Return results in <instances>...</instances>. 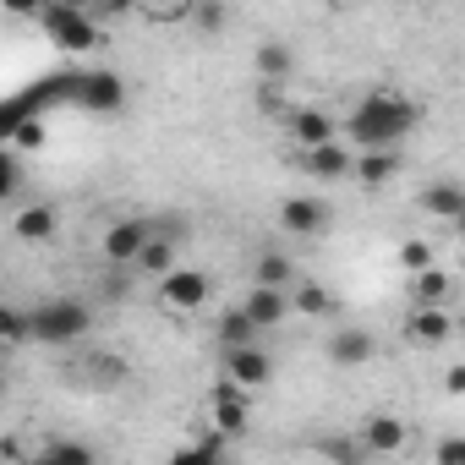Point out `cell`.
I'll return each instance as SVG.
<instances>
[{
    "mask_svg": "<svg viewBox=\"0 0 465 465\" xmlns=\"http://www.w3.org/2000/svg\"><path fill=\"white\" fill-rule=\"evenodd\" d=\"M148 242H153V230H148V219H115L110 230H104V263H115V269H137V258L148 252Z\"/></svg>",
    "mask_w": 465,
    "mask_h": 465,
    "instance_id": "277c9868",
    "label": "cell"
},
{
    "mask_svg": "<svg viewBox=\"0 0 465 465\" xmlns=\"http://www.w3.org/2000/svg\"><path fill=\"white\" fill-rule=\"evenodd\" d=\"M443 394H465V361H454V367L443 372Z\"/></svg>",
    "mask_w": 465,
    "mask_h": 465,
    "instance_id": "d6a6232c",
    "label": "cell"
},
{
    "mask_svg": "<svg viewBox=\"0 0 465 465\" xmlns=\"http://www.w3.org/2000/svg\"><path fill=\"white\" fill-rule=\"evenodd\" d=\"M296 312H307V318H323V312H334V296H329L323 285H312V280H307V285L296 291Z\"/></svg>",
    "mask_w": 465,
    "mask_h": 465,
    "instance_id": "f1b7e54d",
    "label": "cell"
},
{
    "mask_svg": "<svg viewBox=\"0 0 465 465\" xmlns=\"http://www.w3.org/2000/svg\"><path fill=\"white\" fill-rule=\"evenodd\" d=\"M296 302L285 296V291H269V285H252L247 291V302H242V312L258 323V329H274V323H285V312H291Z\"/></svg>",
    "mask_w": 465,
    "mask_h": 465,
    "instance_id": "4fadbf2b",
    "label": "cell"
},
{
    "mask_svg": "<svg viewBox=\"0 0 465 465\" xmlns=\"http://www.w3.org/2000/svg\"><path fill=\"white\" fill-rule=\"evenodd\" d=\"M258 77L274 88L280 77H291V50L280 45V39H269V45H258Z\"/></svg>",
    "mask_w": 465,
    "mask_h": 465,
    "instance_id": "603a6c76",
    "label": "cell"
},
{
    "mask_svg": "<svg viewBox=\"0 0 465 465\" xmlns=\"http://www.w3.org/2000/svg\"><path fill=\"white\" fill-rule=\"evenodd\" d=\"M66 88L77 94V104H88V110H104V115L126 104V83H121L115 72H83V77H72Z\"/></svg>",
    "mask_w": 465,
    "mask_h": 465,
    "instance_id": "5b68a950",
    "label": "cell"
},
{
    "mask_svg": "<svg viewBox=\"0 0 465 465\" xmlns=\"http://www.w3.org/2000/svg\"><path fill=\"white\" fill-rule=\"evenodd\" d=\"M88 329H94V307L77 296H50L45 307H34V340L45 345H77L88 340Z\"/></svg>",
    "mask_w": 465,
    "mask_h": 465,
    "instance_id": "7a4b0ae2",
    "label": "cell"
},
{
    "mask_svg": "<svg viewBox=\"0 0 465 465\" xmlns=\"http://www.w3.org/2000/svg\"><path fill=\"white\" fill-rule=\"evenodd\" d=\"M208 416H213V432H224V438H236L242 427H247V389H236V383H213L208 389Z\"/></svg>",
    "mask_w": 465,
    "mask_h": 465,
    "instance_id": "8992f818",
    "label": "cell"
},
{
    "mask_svg": "<svg viewBox=\"0 0 465 465\" xmlns=\"http://www.w3.org/2000/svg\"><path fill=\"white\" fill-rule=\"evenodd\" d=\"M405 438H411V432H405V421H400V416H372V421L361 427V443L372 449V460H378V454H400V449H405Z\"/></svg>",
    "mask_w": 465,
    "mask_h": 465,
    "instance_id": "2e32d148",
    "label": "cell"
},
{
    "mask_svg": "<svg viewBox=\"0 0 465 465\" xmlns=\"http://www.w3.org/2000/svg\"><path fill=\"white\" fill-rule=\"evenodd\" d=\"M39 465H94V449L88 443H72V438H50L39 449Z\"/></svg>",
    "mask_w": 465,
    "mask_h": 465,
    "instance_id": "7402d4cb",
    "label": "cell"
},
{
    "mask_svg": "<svg viewBox=\"0 0 465 465\" xmlns=\"http://www.w3.org/2000/svg\"><path fill=\"white\" fill-rule=\"evenodd\" d=\"M291 137H296V148H302V153H312V148L340 143V126H334L323 110H296V115H291Z\"/></svg>",
    "mask_w": 465,
    "mask_h": 465,
    "instance_id": "8fae6325",
    "label": "cell"
},
{
    "mask_svg": "<svg viewBox=\"0 0 465 465\" xmlns=\"http://www.w3.org/2000/svg\"><path fill=\"white\" fill-rule=\"evenodd\" d=\"M219 449H224V432H203V443H192V449H175L164 465H219Z\"/></svg>",
    "mask_w": 465,
    "mask_h": 465,
    "instance_id": "cb8c5ba5",
    "label": "cell"
},
{
    "mask_svg": "<svg viewBox=\"0 0 465 465\" xmlns=\"http://www.w3.org/2000/svg\"><path fill=\"white\" fill-rule=\"evenodd\" d=\"M23 192V164H17V148H0V197H17Z\"/></svg>",
    "mask_w": 465,
    "mask_h": 465,
    "instance_id": "f546056e",
    "label": "cell"
},
{
    "mask_svg": "<svg viewBox=\"0 0 465 465\" xmlns=\"http://www.w3.org/2000/svg\"><path fill=\"white\" fill-rule=\"evenodd\" d=\"M394 263H400V269H405L411 280H416V274H427V269H438V263H432V247H427V242H405V247L394 252Z\"/></svg>",
    "mask_w": 465,
    "mask_h": 465,
    "instance_id": "83f0119b",
    "label": "cell"
},
{
    "mask_svg": "<svg viewBox=\"0 0 465 465\" xmlns=\"http://www.w3.org/2000/svg\"><path fill=\"white\" fill-rule=\"evenodd\" d=\"M224 378L236 383V389H269L274 383V356L269 351H230L224 356Z\"/></svg>",
    "mask_w": 465,
    "mask_h": 465,
    "instance_id": "52a82bcc",
    "label": "cell"
},
{
    "mask_svg": "<svg viewBox=\"0 0 465 465\" xmlns=\"http://www.w3.org/2000/svg\"><path fill=\"white\" fill-rule=\"evenodd\" d=\"M454 329H460V334H465V318H460V323H454Z\"/></svg>",
    "mask_w": 465,
    "mask_h": 465,
    "instance_id": "e575fe53",
    "label": "cell"
},
{
    "mask_svg": "<svg viewBox=\"0 0 465 465\" xmlns=\"http://www.w3.org/2000/svg\"><path fill=\"white\" fill-rule=\"evenodd\" d=\"M280 224L291 230V236H318V230L329 224V208L318 197H285L280 203Z\"/></svg>",
    "mask_w": 465,
    "mask_h": 465,
    "instance_id": "7c38bea8",
    "label": "cell"
},
{
    "mask_svg": "<svg viewBox=\"0 0 465 465\" xmlns=\"http://www.w3.org/2000/svg\"><path fill=\"white\" fill-rule=\"evenodd\" d=\"M258 334H263V329H258L242 307H224V312H219V323H213V345H219L224 356H230V351H252V345H258Z\"/></svg>",
    "mask_w": 465,
    "mask_h": 465,
    "instance_id": "9c48e42d",
    "label": "cell"
},
{
    "mask_svg": "<svg viewBox=\"0 0 465 465\" xmlns=\"http://www.w3.org/2000/svg\"><path fill=\"white\" fill-rule=\"evenodd\" d=\"M34 334V312H23V307H0V340L6 345H23Z\"/></svg>",
    "mask_w": 465,
    "mask_h": 465,
    "instance_id": "4316f807",
    "label": "cell"
},
{
    "mask_svg": "<svg viewBox=\"0 0 465 465\" xmlns=\"http://www.w3.org/2000/svg\"><path fill=\"white\" fill-rule=\"evenodd\" d=\"M421 208L427 213H438V219H465V186H454V181H432L427 192H421Z\"/></svg>",
    "mask_w": 465,
    "mask_h": 465,
    "instance_id": "ac0fdd59",
    "label": "cell"
},
{
    "mask_svg": "<svg viewBox=\"0 0 465 465\" xmlns=\"http://www.w3.org/2000/svg\"><path fill=\"white\" fill-rule=\"evenodd\" d=\"M39 28H45V39H50L55 50H66V55H88V50L99 45V23H94L83 6H72V0H50V6H39Z\"/></svg>",
    "mask_w": 465,
    "mask_h": 465,
    "instance_id": "3957f363",
    "label": "cell"
},
{
    "mask_svg": "<svg viewBox=\"0 0 465 465\" xmlns=\"http://www.w3.org/2000/svg\"><path fill=\"white\" fill-rule=\"evenodd\" d=\"M302 170L318 175V181H351V175H356V153H351L345 143H329V148L302 153Z\"/></svg>",
    "mask_w": 465,
    "mask_h": 465,
    "instance_id": "30bf717a",
    "label": "cell"
},
{
    "mask_svg": "<svg viewBox=\"0 0 465 465\" xmlns=\"http://www.w3.org/2000/svg\"><path fill=\"white\" fill-rule=\"evenodd\" d=\"M318 454L329 460V465H367L372 460V449L361 443V432L351 438V432H329V438H318Z\"/></svg>",
    "mask_w": 465,
    "mask_h": 465,
    "instance_id": "d6986e66",
    "label": "cell"
},
{
    "mask_svg": "<svg viewBox=\"0 0 465 465\" xmlns=\"http://www.w3.org/2000/svg\"><path fill=\"white\" fill-rule=\"evenodd\" d=\"M83 378H99V383H121V378H126V367H121L115 356H88V361H83Z\"/></svg>",
    "mask_w": 465,
    "mask_h": 465,
    "instance_id": "4dcf8cb0",
    "label": "cell"
},
{
    "mask_svg": "<svg viewBox=\"0 0 465 465\" xmlns=\"http://www.w3.org/2000/svg\"><path fill=\"white\" fill-rule=\"evenodd\" d=\"M443 302H449V274L443 269L416 274V307H443Z\"/></svg>",
    "mask_w": 465,
    "mask_h": 465,
    "instance_id": "484cf974",
    "label": "cell"
},
{
    "mask_svg": "<svg viewBox=\"0 0 465 465\" xmlns=\"http://www.w3.org/2000/svg\"><path fill=\"white\" fill-rule=\"evenodd\" d=\"M372 351H378V340L367 329H340L329 340V361L334 367H361V361H372Z\"/></svg>",
    "mask_w": 465,
    "mask_h": 465,
    "instance_id": "9a60e30c",
    "label": "cell"
},
{
    "mask_svg": "<svg viewBox=\"0 0 465 465\" xmlns=\"http://www.w3.org/2000/svg\"><path fill=\"white\" fill-rule=\"evenodd\" d=\"M416 121H421V110H416L400 88H372V94L351 110L345 132H351V148H356V153H383V148H400V137L416 132Z\"/></svg>",
    "mask_w": 465,
    "mask_h": 465,
    "instance_id": "6da1fadb",
    "label": "cell"
},
{
    "mask_svg": "<svg viewBox=\"0 0 465 465\" xmlns=\"http://www.w3.org/2000/svg\"><path fill=\"white\" fill-rule=\"evenodd\" d=\"M55 224H61V219H55L50 203H34V208H23V213L12 219V230H17L23 242H50V236H55Z\"/></svg>",
    "mask_w": 465,
    "mask_h": 465,
    "instance_id": "ffe728a7",
    "label": "cell"
},
{
    "mask_svg": "<svg viewBox=\"0 0 465 465\" xmlns=\"http://www.w3.org/2000/svg\"><path fill=\"white\" fill-rule=\"evenodd\" d=\"M460 230H465V219H460Z\"/></svg>",
    "mask_w": 465,
    "mask_h": 465,
    "instance_id": "d590c367",
    "label": "cell"
},
{
    "mask_svg": "<svg viewBox=\"0 0 465 465\" xmlns=\"http://www.w3.org/2000/svg\"><path fill=\"white\" fill-rule=\"evenodd\" d=\"M400 175V148H383V153H356V175L361 186H389Z\"/></svg>",
    "mask_w": 465,
    "mask_h": 465,
    "instance_id": "e0dca14e",
    "label": "cell"
},
{
    "mask_svg": "<svg viewBox=\"0 0 465 465\" xmlns=\"http://www.w3.org/2000/svg\"><path fill=\"white\" fill-rule=\"evenodd\" d=\"M197 23L203 28H224V6H197Z\"/></svg>",
    "mask_w": 465,
    "mask_h": 465,
    "instance_id": "836d02e7",
    "label": "cell"
},
{
    "mask_svg": "<svg viewBox=\"0 0 465 465\" xmlns=\"http://www.w3.org/2000/svg\"><path fill=\"white\" fill-rule=\"evenodd\" d=\"M432 465H465V432H449L432 443Z\"/></svg>",
    "mask_w": 465,
    "mask_h": 465,
    "instance_id": "1f68e13d",
    "label": "cell"
},
{
    "mask_svg": "<svg viewBox=\"0 0 465 465\" xmlns=\"http://www.w3.org/2000/svg\"><path fill=\"white\" fill-rule=\"evenodd\" d=\"M137 269H143V274H153V280H170V274L181 269V263H175V242L153 236V242H148V252L137 258Z\"/></svg>",
    "mask_w": 465,
    "mask_h": 465,
    "instance_id": "44dd1931",
    "label": "cell"
},
{
    "mask_svg": "<svg viewBox=\"0 0 465 465\" xmlns=\"http://www.w3.org/2000/svg\"><path fill=\"white\" fill-rule=\"evenodd\" d=\"M285 280H291V258H285V252H263V258L252 263V285L285 291Z\"/></svg>",
    "mask_w": 465,
    "mask_h": 465,
    "instance_id": "d4e9b609",
    "label": "cell"
},
{
    "mask_svg": "<svg viewBox=\"0 0 465 465\" xmlns=\"http://www.w3.org/2000/svg\"><path fill=\"white\" fill-rule=\"evenodd\" d=\"M208 274H197V269H175L170 280H159V296H164V307H175V312H197V307H208Z\"/></svg>",
    "mask_w": 465,
    "mask_h": 465,
    "instance_id": "ba28073f",
    "label": "cell"
},
{
    "mask_svg": "<svg viewBox=\"0 0 465 465\" xmlns=\"http://www.w3.org/2000/svg\"><path fill=\"white\" fill-rule=\"evenodd\" d=\"M405 334L416 340V345H449V334H454V318L443 312V307H411V323H405Z\"/></svg>",
    "mask_w": 465,
    "mask_h": 465,
    "instance_id": "5bb4252c",
    "label": "cell"
}]
</instances>
